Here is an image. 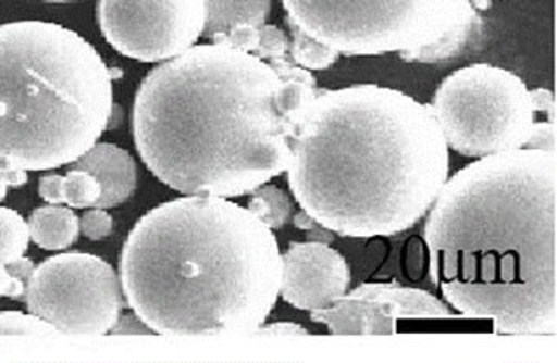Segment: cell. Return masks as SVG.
<instances>
[{"label":"cell","mask_w":557,"mask_h":363,"mask_svg":"<svg viewBox=\"0 0 557 363\" xmlns=\"http://www.w3.org/2000/svg\"><path fill=\"white\" fill-rule=\"evenodd\" d=\"M28 228L32 242L44 251H65L77 242L81 220L72 208L49 203L32 212Z\"/></svg>","instance_id":"cell-15"},{"label":"cell","mask_w":557,"mask_h":363,"mask_svg":"<svg viewBox=\"0 0 557 363\" xmlns=\"http://www.w3.org/2000/svg\"><path fill=\"white\" fill-rule=\"evenodd\" d=\"M531 103L536 113H545L548 121L554 122V95L548 89H533L530 91Z\"/></svg>","instance_id":"cell-29"},{"label":"cell","mask_w":557,"mask_h":363,"mask_svg":"<svg viewBox=\"0 0 557 363\" xmlns=\"http://www.w3.org/2000/svg\"><path fill=\"white\" fill-rule=\"evenodd\" d=\"M28 182L26 171L11 170L8 165L0 164V202L5 199L9 188H22Z\"/></svg>","instance_id":"cell-28"},{"label":"cell","mask_w":557,"mask_h":363,"mask_svg":"<svg viewBox=\"0 0 557 363\" xmlns=\"http://www.w3.org/2000/svg\"><path fill=\"white\" fill-rule=\"evenodd\" d=\"M350 270L344 255L330 243L292 242L283 254L281 292L296 310L315 312L344 298Z\"/></svg>","instance_id":"cell-10"},{"label":"cell","mask_w":557,"mask_h":363,"mask_svg":"<svg viewBox=\"0 0 557 363\" xmlns=\"http://www.w3.org/2000/svg\"><path fill=\"white\" fill-rule=\"evenodd\" d=\"M293 223H295L296 228L304 229L307 234H309V231H313V229L321 228L318 221L313 220V217L309 216L305 211L298 212V214L293 217Z\"/></svg>","instance_id":"cell-31"},{"label":"cell","mask_w":557,"mask_h":363,"mask_svg":"<svg viewBox=\"0 0 557 363\" xmlns=\"http://www.w3.org/2000/svg\"><path fill=\"white\" fill-rule=\"evenodd\" d=\"M252 54L265 61L289 58V39L278 26L265 23L260 26V39H258L257 51Z\"/></svg>","instance_id":"cell-22"},{"label":"cell","mask_w":557,"mask_h":363,"mask_svg":"<svg viewBox=\"0 0 557 363\" xmlns=\"http://www.w3.org/2000/svg\"><path fill=\"white\" fill-rule=\"evenodd\" d=\"M81 231L95 242L104 240L112 235L113 217L104 209L91 208L81 217Z\"/></svg>","instance_id":"cell-23"},{"label":"cell","mask_w":557,"mask_h":363,"mask_svg":"<svg viewBox=\"0 0 557 363\" xmlns=\"http://www.w3.org/2000/svg\"><path fill=\"white\" fill-rule=\"evenodd\" d=\"M58 330L40 316L20 312L0 313V336H54Z\"/></svg>","instance_id":"cell-21"},{"label":"cell","mask_w":557,"mask_h":363,"mask_svg":"<svg viewBox=\"0 0 557 363\" xmlns=\"http://www.w3.org/2000/svg\"><path fill=\"white\" fill-rule=\"evenodd\" d=\"M206 25L202 37L213 39L237 26L265 25L272 0H205Z\"/></svg>","instance_id":"cell-16"},{"label":"cell","mask_w":557,"mask_h":363,"mask_svg":"<svg viewBox=\"0 0 557 363\" xmlns=\"http://www.w3.org/2000/svg\"><path fill=\"white\" fill-rule=\"evenodd\" d=\"M26 296V281L14 277L5 264L0 263V298L22 301Z\"/></svg>","instance_id":"cell-25"},{"label":"cell","mask_w":557,"mask_h":363,"mask_svg":"<svg viewBox=\"0 0 557 363\" xmlns=\"http://www.w3.org/2000/svg\"><path fill=\"white\" fill-rule=\"evenodd\" d=\"M310 321L324 324L335 336H394L397 321L373 299L345 295L331 306L310 312Z\"/></svg>","instance_id":"cell-12"},{"label":"cell","mask_w":557,"mask_h":363,"mask_svg":"<svg viewBox=\"0 0 557 363\" xmlns=\"http://www.w3.org/2000/svg\"><path fill=\"white\" fill-rule=\"evenodd\" d=\"M98 25L122 57L141 63L173 60L196 46L205 0H98Z\"/></svg>","instance_id":"cell-9"},{"label":"cell","mask_w":557,"mask_h":363,"mask_svg":"<svg viewBox=\"0 0 557 363\" xmlns=\"http://www.w3.org/2000/svg\"><path fill=\"white\" fill-rule=\"evenodd\" d=\"M318 80L292 58L265 61L220 43L191 46L136 91L133 138L171 190L234 199L286 173Z\"/></svg>","instance_id":"cell-1"},{"label":"cell","mask_w":557,"mask_h":363,"mask_svg":"<svg viewBox=\"0 0 557 363\" xmlns=\"http://www.w3.org/2000/svg\"><path fill=\"white\" fill-rule=\"evenodd\" d=\"M429 107L448 148L474 159L521 150L536 115L527 84L486 63L444 78Z\"/></svg>","instance_id":"cell-6"},{"label":"cell","mask_w":557,"mask_h":363,"mask_svg":"<svg viewBox=\"0 0 557 363\" xmlns=\"http://www.w3.org/2000/svg\"><path fill=\"white\" fill-rule=\"evenodd\" d=\"M257 333L272 334V336H309V330L304 329L301 325L292 324V322L267 325V327H260Z\"/></svg>","instance_id":"cell-30"},{"label":"cell","mask_w":557,"mask_h":363,"mask_svg":"<svg viewBox=\"0 0 557 363\" xmlns=\"http://www.w3.org/2000/svg\"><path fill=\"white\" fill-rule=\"evenodd\" d=\"M28 243V223L13 209L0 208V263L9 264L23 258Z\"/></svg>","instance_id":"cell-19"},{"label":"cell","mask_w":557,"mask_h":363,"mask_svg":"<svg viewBox=\"0 0 557 363\" xmlns=\"http://www.w3.org/2000/svg\"><path fill=\"white\" fill-rule=\"evenodd\" d=\"M44 2H54V4H61V2H72V0H44Z\"/></svg>","instance_id":"cell-32"},{"label":"cell","mask_w":557,"mask_h":363,"mask_svg":"<svg viewBox=\"0 0 557 363\" xmlns=\"http://www.w3.org/2000/svg\"><path fill=\"white\" fill-rule=\"evenodd\" d=\"M70 170L86 171L95 176L101 188L96 208L104 211L127 202L138 183L135 159L124 148L112 143H96Z\"/></svg>","instance_id":"cell-11"},{"label":"cell","mask_w":557,"mask_h":363,"mask_svg":"<svg viewBox=\"0 0 557 363\" xmlns=\"http://www.w3.org/2000/svg\"><path fill=\"white\" fill-rule=\"evenodd\" d=\"M347 295L379 301L388 315L399 318H449V308L431 292L397 284H362Z\"/></svg>","instance_id":"cell-14"},{"label":"cell","mask_w":557,"mask_h":363,"mask_svg":"<svg viewBox=\"0 0 557 363\" xmlns=\"http://www.w3.org/2000/svg\"><path fill=\"white\" fill-rule=\"evenodd\" d=\"M101 188L95 176L81 170H70L63 176L61 185V199L72 209L96 208L100 199Z\"/></svg>","instance_id":"cell-20"},{"label":"cell","mask_w":557,"mask_h":363,"mask_svg":"<svg viewBox=\"0 0 557 363\" xmlns=\"http://www.w3.org/2000/svg\"><path fill=\"white\" fill-rule=\"evenodd\" d=\"M110 334L113 336H133V334H138V336H152V329L145 324L135 312L129 313V315H121L119 316L117 324L113 325Z\"/></svg>","instance_id":"cell-26"},{"label":"cell","mask_w":557,"mask_h":363,"mask_svg":"<svg viewBox=\"0 0 557 363\" xmlns=\"http://www.w3.org/2000/svg\"><path fill=\"white\" fill-rule=\"evenodd\" d=\"M557 153L483 157L446 179L423 238L431 277L461 316L493 333L556 336Z\"/></svg>","instance_id":"cell-2"},{"label":"cell","mask_w":557,"mask_h":363,"mask_svg":"<svg viewBox=\"0 0 557 363\" xmlns=\"http://www.w3.org/2000/svg\"><path fill=\"white\" fill-rule=\"evenodd\" d=\"M481 32L483 17L479 14L474 0H466L446 28L422 46L400 51L399 58L406 63H443L466 51L470 43L481 37Z\"/></svg>","instance_id":"cell-13"},{"label":"cell","mask_w":557,"mask_h":363,"mask_svg":"<svg viewBox=\"0 0 557 363\" xmlns=\"http://www.w3.org/2000/svg\"><path fill=\"white\" fill-rule=\"evenodd\" d=\"M122 296L112 264L87 252H63L35 266L25 301L58 333L104 336L122 315Z\"/></svg>","instance_id":"cell-8"},{"label":"cell","mask_w":557,"mask_h":363,"mask_svg":"<svg viewBox=\"0 0 557 363\" xmlns=\"http://www.w3.org/2000/svg\"><path fill=\"white\" fill-rule=\"evenodd\" d=\"M287 183L301 211L339 237L417 225L448 179L431 107L374 84L319 89L292 145Z\"/></svg>","instance_id":"cell-3"},{"label":"cell","mask_w":557,"mask_h":363,"mask_svg":"<svg viewBox=\"0 0 557 363\" xmlns=\"http://www.w3.org/2000/svg\"><path fill=\"white\" fill-rule=\"evenodd\" d=\"M287 28L292 32V42H289V58L295 65L309 72H321L330 68L338 61L339 54L335 49L327 48L326 43H321L310 35L301 32L298 26L293 25L286 17Z\"/></svg>","instance_id":"cell-18"},{"label":"cell","mask_w":557,"mask_h":363,"mask_svg":"<svg viewBox=\"0 0 557 363\" xmlns=\"http://www.w3.org/2000/svg\"><path fill=\"white\" fill-rule=\"evenodd\" d=\"M113 74L83 35L49 22L0 25V164H74L110 127Z\"/></svg>","instance_id":"cell-5"},{"label":"cell","mask_w":557,"mask_h":363,"mask_svg":"<svg viewBox=\"0 0 557 363\" xmlns=\"http://www.w3.org/2000/svg\"><path fill=\"white\" fill-rule=\"evenodd\" d=\"M248 209L270 229L283 228L292 217L293 203L289 195L275 185L258 186L251 191Z\"/></svg>","instance_id":"cell-17"},{"label":"cell","mask_w":557,"mask_h":363,"mask_svg":"<svg viewBox=\"0 0 557 363\" xmlns=\"http://www.w3.org/2000/svg\"><path fill=\"white\" fill-rule=\"evenodd\" d=\"M283 254L248 208L222 197L157 205L121 254L122 292L161 336H248L277 303Z\"/></svg>","instance_id":"cell-4"},{"label":"cell","mask_w":557,"mask_h":363,"mask_svg":"<svg viewBox=\"0 0 557 363\" xmlns=\"http://www.w3.org/2000/svg\"><path fill=\"white\" fill-rule=\"evenodd\" d=\"M466 0H283L287 20L345 57H379L422 46Z\"/></svg>","instance_id":"cell-7"},{"label":"cell","mask_w":557,"mask_h":363,"mask_svg":"<svg viewBox=\"0 0 557 363\" xmlns=\"http://www.w3.org/2000/svg\"><path fill=\"white\" fill-rule=\"evenodd\" d=\"M524 150H540V152L557 153L556 124L554 122H533L528 135Z\"/></svg>","instance_id":"cell-24"},{"label":"cell","mask_w":557,"mask_h":363,"mask_svg":"<svg viewBox=\"0 0 557 363\" xmlns=\"http://www.w3.org/2000/svg\"><path fill=\"white\" fill-rule=\"evenodd\" d=\"M61 185H63V176L60 174H48L42 176L39 182V195L44 202L60 205L63 203L61 199Z\"/></svg>","instance_id":"cell-27"}]
</instances>
